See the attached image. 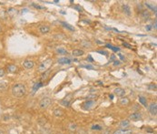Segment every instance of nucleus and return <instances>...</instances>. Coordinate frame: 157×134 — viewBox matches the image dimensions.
<instances>
[{
    "label": "nucleus",
    "instance_id": "1",
    "mask_svg": "<svg viewBox=\"0 0 157 134\" xmlns=\"http://www.w3.org/2000/svg\"><path fill=\"white\" fill-rule=\"evenodd\" d=\"M25 93H26V89H25V85L18 83L13 86L12 94L15 98H22L23 96H25Z\"/></svg>",
    "mask_w": 157,
    "mask_h": 134
},
{
    "label": "nucleus",
    "instance_id": "2",
    "mask_svg": "<svg viewBox=\"0 0 157 134\" xmlns=\"http://www.w3.org/2000/svg\"><path fill=\"white\" fill-rule=\"evenodd\" d=\"M52 65V59H46V60L43 61L42 63L39 65V68H38V70L40 72H45V71L48 70V68H50V66Z\"/></svg>",
    "mask_w": 157,
    "mask_h": 134
},
{
    "label": "nucleus",
    "instance_id": "3",
    "mask_svg": "<svg viewBox=\"0 0 157 134\" xmlns=\"http://www.w3.org/2000/svg\"><path fill=\"white\" fill-rule=\"evenodd\" d=\"M51 104V99L48 98V97H45L43 98L39 102V107L41 109H47L48 107L50 106Z\"/></svg>",
    "mask_w": 157,
    "mask_h": 134
},
{
    "label": "nucleus",
    "instance_id": "4",
    "mask_svg": "<svg viewBox=\"0 0 157 134\" xmlns=\"http://www.w3.org/2000/svg\"><path fill=\"white\" fill-rule=\"evenodd\" d=\"M72 99H73V94H68V95H66V97H65V99L60 101V103H61V105H63V106L68 107L70 105V102H71Z\"/></svg>",
    "mask_w": 157,
    "mask_h": 134
},
{
    "label": "nucleus",
    "instance_id": "5",
    "mask_svg": "<svg viewBox=\"0 0 157 134\" xmlns=\"http://www.w3.org/2000/svg\"><path fill=\"white\" fill-rule=\"evenodd\" d=\"M129 119L131 120H133V121H138V120H140V119H142V115L139 112H135V113L130 115Z\"/></svg>",
    "mask_w": 157,
    "mask_h": 134
},
{
    "label": "nucleus",
    "instance_id": "6",
    "mask_svg": "<svg viewBox=\"0 0 157 134\" xmlns=\"http://www.w3.org/2000/svg\"><path fill=\"white\" fill-rule=\"evenodd\" d=\"M23 66L24 68H27V69H30V68H33L34 66H35V63L33 60H30V59H25L24 62H23Z\"/></svg>",
    "mask_w": 157,
    "mask_h": 134
},
{
    "label": "nucleus",
    "instance_id": "7",
    "mask_svg": "<svg viewBox=\"0 0 157 134\" xmlns=\"http://www.w3.org/2000/svg\"><path fill=\"white\" fill-rule=\"evenodd\" d=\"M149 111L152 115H156L157 114V104L156 102H153V103L150 104L149 106Z\"/></svg>",
    "mask_w": 157,
    "mask_h": 134
},
{
    "label": "nucleus",
    "instance_id": "8",
    "mask_svg": "<svg viewBox=\"0 0 157 134\" xmlns=\"http://www.w3.org/2000/svg\"><path fill=\"white\" fill-rule=\"evenodd\" d=\"M84 109H90L94 108V106H95V102L94 100H87L84 103Z\"/></svg>",
    "mask_w": 157,
    "mask_h": 134
},
{
    "label": "nucleus",
    "instance_id": "9",
    "mask_svg": "<svg viewBox=\"0 0 157 134\" xmlns=\"http://www.w3.org/2000/svg\"><path fill=\"white\" fill-rule=\"evenodd\" d=\"M122 8H123V11L125 13V15L127 16H131L132 14V11H131V8H130L129 6L127 4H123L122 5Z\"/></svg>",
    "mask_w": 157,
    "mask_h": 134
},
{
    "label": "nucleus",
    "instance_id": "10",
    "mask_svg": "<svg viewBox=\"0 0 157 134\" xmlns=\"http://www.w3.org/2000/svg\"><path fill=\"white\" fill-rule=\"evenodd\" d=\"M151 17V14L148 10H142L141 12V18L144 19V20H148Z\"/></svg>",
    "mask_w": 157,
    "mask_h": 134
},
{
    "label": "nucleus",
    "instance_id": "11",
    "mask_svg": "<svg viewBox=\"0 0 157 134\" xmlns=\"http://www.w3.org/2000/svg\"><path fill=\"white\" fill-rule=\"evenodd\" d=\"M115 94L118 97H123L125 94V90L122 88H116L115 89Z\"/></svg>",
    "mask_w": 157,
    "mask_h": 134
},
{
    "label": "nucleus",
    "instance_id": "12",
    "mask_svg": "<svg viewBox=\"0 0 157 134\" xmlns=\"http://www.w3.org/2000/svg\"><path fill=\"white\" fill-rule=\"evenodd\" d=\"M39 31L42 34H46L50 31V28L48 27V26L42 25V26H40L39 27Z\"/></svg>",
    "mask_w": 157,
    "mask_h": 134
},
{
    "label": "nucleus",
    "instance_id": "13",
    "mask_svg": "<svg viewBox=\"0 0 157 134\" xmlns=\"http://www.w3.org/2000/svg\"><path fill=\"white\" fill-rule=\"evenodd\" d=\"M58 63L59 64H67V65H69V64L72 63V60L68 58H61L58 59Z\"/></svg>",
    "mask_w": 157,
    "mask_h": 134
},
{
    "label": "nucleus",
    "instance_id": "14",
    "mask_svg": "<svg viewBox=\"0 0 157 134\" xmlns=\"http://www.w3.org/2000/svg\"><path fill=\"white\" fill-rule=\"evenodd\" d=\"M129 126H130V121L128 119H125V120H122V121L120 122V127L122 128V129H125Z\"/></svg>",
    "mask_w": 157,
    "mask_h": 134
},
{
    "label": "nucleus",
    "instance_id": "15",
    "mask_svg": "<svg viewBox=\"0 0 157 134\" xmlns=\"http://www.w3.org/2000/svg\"><path fill=\"white\" fill-rule=\"evenodd\" d=\"M113 134H132L131 129H118L115 130Z\"/></svg>",
    "mask_w": 157,
    "mask_h": 134
},
{
    "label": "nucleus",
    "instance_id": "16",
    "mask_svg": "<svg viewBox=\"0 0 157 134\" xmlns=\"http://www.w3.org/2000/svg\"><path fill=\"white\" fill-rule=\"evenodd\" d=\"M5 13H6V15H8L9 17H14L15 15H16L17 14V10L16 9H15V8H9V9H7V11H5Z\"/></svg>",
    "mask_w": 157,
    "mask_h": 134
},
{
    "label": "nucleus",
    "instance_id": "17",
    "mask_svg": "<svg viewBox=\"0 0 157 134\" xmlns=\"http://www.w3.org/2000/svg\"><path fill=\"white\" fill-rule=\"evenodd\" d=\"M43 86V83L42 82H36V83L34 84V87H33V91H32V94H35L36 91H37V89H39L40 87Z\"/></svg>",
    "mask_w": 157,
    "mask_h": 134
},
{
    "label": "nucleus",
    "instance_id": "18",
    "mask_svg": "<svg viewBox=\"0 0 157 134\" xmlns=\"http://www.w3.org/2000/svg\"><path fill=\"white\" fill-rule=\"evenodd\" d=\"M84 51L81 50V49H75V50H73L72 54H73V56H75V57H80V56H83L84 55Z\"/></svg>",
    "mask_w": 157,
    "mask_h": 134
},
{
    "label": "nucleus",
    "instance_id": "19",
    "mask_svg": "<svg viewBox=\"0 0 157 134\" xmlns=\"http://www.w3.org/2000/svg\"><path fill=\"white\" fill-rule=\"evenodd\" d=\"M7 82L6 81H0V92L1 91H5L7 89Z\"/></svg>",
    "mask_w": 157,
    "mask_h": 134
},
{
    "label": "nucleus",
    "instance_id": "20",
    "mask_svg": "<svg viewBox=\"0 0 157 134\" xmlns=\"http://www.w3.org/2000/svg\"><path fill=\"white\" fill-rule=\"evenodd\" d=\"M54 115H55V117L59 118V117H62L63 115H64V111H63L61 109H56L54 110Z\"/></svg>",
    "mask_w": 157,
    "mask_h": 134
},
{
    "label": "nucleus",
    "instance_id": "21",
    "mask_svg": "<svg viewBox=\"0 0 157 134\" xmlns=\"http://www.w3.org/2000/svg\"><path fill=\"white\" fill-rule=\"evenodd\" d=\"M68 129H69L70 131H75L76 129H77V125L75 123H70L68 125Z\"/></svg>",
    "mask_w": 157,
    "mask_h": 134
},
{
    "label": "nucleus",
    "instance_id": "22",
    "mask_svg": "<svg viewBox=\"0 0 157 134\" xmlns=\"http://www.w3.org/2000/svg\"><path fill=\"white\" fill-rule=\"evenodd\" d=\"M16 69H17V68L15 65H9L7 67V71L10 72V73H15V71H16Z\"/></svg>",
    "mask_w": 157,
    "mask_h": 134
},
{
    "label": "nucleus",
    "instance_id": "23",
    "mask_svg": "<svg viewBox=\"0 0 157 134\" xmlns=\"http://www.w3.org/2000/svg\"><path fill=\"white\" fill-rule=\"evenodd\" d=\"M56 52H57L58 54H60V55H67V51L63 48H57V49H56Z\"/></svg>",
    "mask_w": 157,
    "mask_h": 134
},
{
    "label": "nucleus",
    "instance_id": "24",
    "mask_svg": "<svg viewBox=\"0 0 157 134\" xmlns=\"http://www.w3.org/2000/svg\"><path fill=\"white\" fill-rule=\"evenodd\" d=\"M139 101H140V103H142L144 106H147V100H146V99H145V97H142V96H140L139 97Z\"/></svg>",
    "mask_w": 157,
    "mask_h": 134
},
{
    "label": "nucleus",
    "instance_id": "25",
    "mask_svg": "<svg viewBox=\"0 0 157 134\" xmlns=\"http://www.w3.org/2000/svg\"><path fill=\"white\" fill-rule=\"evenodd\" d=\"M61 24H62V25L64 26L65 28H68L69 30H71V31H74V30H75V28H73V27H72V26H71V25H69V24H67V23H65V22H61Z\"/></svg>",
    "mask_w": 157,
    "mask_h": 134
},
{
    "label": "nucleus",
    "instance_id": "26",
    "mask_svg": "<svg viewBox=\"0 0 157 134\" xmlns=\"http://www.w3.org/2000/svg\"><path fill=\"white\" fill-rule=\"evenodd\" d=\"M91 129H94V130H102L103 129V127L101 125H98V124H95V125H93L91 127Z\"/></svg>",
    "mask_w": 157,
    "mask_h": 134
},
{
    "label": "nucleus",
    "instance_id": "27",
    "mask_svg": "<svg viewBox=\"0 0 157 134\" xmlns=\"http://www.w3.org/2000/svg\"><path fill=\"white\" fill-rule=\"evenodd\" d=\"M0 18H2V19L6 18V13L5 10H0Z\"/></svg>",
    "mask_w": 157,
    "mask_h": 134
},
{
    "label": "nucleus",
    "instance_id": "28",
    "mask_svg": "<svg viewBox=\"0 0 157 134\" xmlns=\"http://www.w3.org/2000/svg\"><path fill=\"white\" fill-rule=\"evenodd\" d=\"M120 103L122 104V105H124V104L126 105V104L129 103V99H128L127 98H123V99L120 100Z\"/></svg>",
    "mask_w": 157,
    "mask_h": 134
},
{
    "label": "nucleus",
    "instance_id": "29",
    "mask_svg": "<svg viewBox=\"0 0 157 134\" xmlns=\"http://www.w3.org/2000/svg\"><path fill=\"white\" fill-rule=\"evenodd\" d=\"M106 47H107V48H111V49H112V50H114V51H119L120 50L119 48H115V47H114V46H112V45H110V44H107V45H106Z\"/></svg>",
    "mask_w": 157,
    "mask_h": 134
},
{
    "label": "nucleus",
    "instance_id": "30",
    "mask_svg": "<svg viewBox=\"0 0 157 134\" xmlns=\"http://www.w3.org/2000/svg\"><path fill=\"white\" fill-rule=\"evenodd\" d=\"M145 6H146V7H148L149 8H151V9L155 11V13L156 14V8H155V7H153V6H151V5L149 4V3H147V2H145Z\"/></svg>",
    "mask_w": 157,
    "mask_h": 134
},
{
    "label": "nucleus",
    "instance_id": "31",
    "mask_svg": "<svg viewBox=\"0 0 157 134\" xmlns=\"http://www.w3.org/2000/svg\"><path fill=\"white\" fill-rule=\"evenodd\" d=\"M82 45L85 46V47H86V48H88V46H89V47H91V46H92V44L90 43V42H87L86 40H85V41H83V42H82Z\"/></svg>",
    "mask_w": 157,
    "mask_h": 134
},
{
    "label": "nucleus",
    "instance_id": "32",
    "mask_svg": "<svg viewBox=\"0 0 157 134\" xmlns=\"http://www.w3.org/2000/svg\"><path fill=\"white\" fill-rule=\"evenodd\" d=\"M82 68H88V69H94V67L92 65H81Z\"/></svg>",
    "mask_w": 157,
    "mask_h": 134
},
{
    "label": "nucleus",
    "instance_id": "33",
    "mask_svg": "<svg viewBox=\"0 0 157 134\" xmlns=\"http://www.w3.org/2000/svg\"><path fill=\"white\" fill-rule=\"evenodd\" d=\"M48 74H49V71H45V73L42 75V79H46V78H47Z\"/></svg>",
    "mask_w": 157,
    "mask_h": 134
},
{
    "label": "nucleus",
    "instance_id": "34",
    "mask_svg": "<svg viewBox=\"0 0 157 134\" xmlns=\"http://www.w3.org/2000/svg\"><path fill=\"white\" fill-rule=\"evenodd\" d=\"M32 6H33V7H35V8H38V9H45V8H44V7H41V6L35 5V4H34V3L32 4Z\"/></svg>",
    "mask_w": 157,
    "mask_h": 134
},
{
    "label": "nucleus",
    "instance_id": "35",
    "mask_svg": "<svg viewBox=\"0 0 157 134\" xmlns=\"http://www.w3.org/2000/svg\"><path fill=\"white\" fill-rule=\"evenodd\" d=\"M97 52H98V53H100V54H103V55H105V56H107V55H108L107 52H106V51H105V50H97Z\"/></svg>",
    "mask_w": 157,
    "mask_h": 134
},
{
    "label": "nucleus",
    "instance_id": "36",
    "mask_svg": "<svg viewBox=\"0 0 157 134\" xmlns=\"http://www.w3.org/2000/svg\"><path fill=\"white\" fill-rule=\"evenodd\" d=\"M148 88L151 89H156V85H155V84H152V85H149Z\"/></svg>",
    "mask_w": 157,
    "mask_h": 134
},
{
    "label": "nucleus",
    "instance_id": "37",
    "mask_svg": "<svg viewBox=\"0 0 157 134\" xmlns=\"http://www.w3.org/2000/svg\"><path fill=\"white\" fill-rule=\"evenodd\" d=\"M4 75H5V70L2 69V68H0V78H1V77H4Z\"/></svg>",
    "mask_w": 157,
    "mask_h": 134
},
{
    "label": "nucleus",
    "instance_id": "38",
    "mask_svg": "<svg viewBox=\"0 0 157 134\" xmlns=\"http://www.w3.org/2000/svg\"><path fill=\"white\" fill-rule=\"evenodd\" d=\"M123 45L125 46V47H127L128 48H132V46L130 45V44H128V43H125V42H124V43H123Z\"/></svg>",
    "mask_w": 157,
    "mask_h": 134
},
{
    "label": "nucleus",
    "instance_id": "39",
    "mask_svg": "<svg viewBox=\"0 0 157 134\" xmlns=\"http://www.w3.org/2000/svg\"><path fill=\"white\" fill-rule=\"evenodd\" d=\"M74 8H75V9H77L79 12H81V11H82V8H80V7H78V6H75V7H74Z\"/></svg>",
    "mask_w": 157,
    "mask_h": 134
},
{
    "label": "nucleus",
    "instance_id": "40",
    "mask_svg": "<svg viewBox=\"0 0 157 134\" xmlns=\"http://www.w3.org/2000/svg\"><path fill=\"white\" fill-rule=\"evenodd\" d=\"M96 97H97V95H90L87 97V99H95Z\"/></svg>",
    "mask_w": 157,
    "mask_h": 134
},
{
    "label": "nucleus",
    "instance_id": "41",
    "mask_svg": "<svg viewBox=\"0 0 157 134\" xmlns=\"http://www.w3.org/2000/svg\"><path fill=\"white\" fill-rule=\"evenodd\" d=\"M120 64H121V62H120L119 60H115V62H114V65H115V66H118Z\"/></svg>",
    "mask_w": 157,
    "mask_h": 134
},
{
    "label": "nucleus",
    "instance_id": "42",
    "mask_svg": "<svg viewBox=\"0 0 157 134\" xmlns=\"http://www.w3.org/2000/svg\"><path fill=\"white\" fill-rule=\"evenodd\" d=\"M103 134H111V130L110 129H105V131L103 132Z\"/></svg>",
    "mask_w": 157,
    "mask_h": 134
},
{
    "label": "nucleus",
    "instance_id": "43",
    "mask_svg": "<svg viewBox=\"0 0 157 134\" xmlns=\"http://www.w3.org/2000/svg\"><path fill=\"white\" fill-rule=\"evenodd\" d=\"M87 60H89V61H91V62H93V58H92L91 56H88Z\"/></svg>",
    "mask_w": 157,
    "mask_h": 134
},
{
    "label": "nucleus",
    "instance_id": "44",
    "mask_svg": "<svg viewBox=\"0 0 157 134\" xmlns=\"http://www.w3.org/2000/svg\"><path fill=\"white\" fill-rule=\"evenodd\" d=\"M118 56H119L120 58H121V59H123V60H124V59H125V58H124V56H123L122 54H118Z\"/></svg>",
    "mask_w": 157,
    "mask_h": 134
},
{
    "label": "nucleus",
    "instance_id": "45",
    "mask_svg": "<svg viewBox=\"0 0 157 134\" xmlns=\"http://www.w3.org/2000/svg\"><path fill=\"white\" fill-rule=\"evenodd\" d=\"M151 28H152V27H151V26H147V27H146V29H147V30H150Z\"/></svg>",
    "mask_w": 157,
    "mask_h": 134
},
{
    "label": "nucleus",
    "instance_id": "46",
    "mask_svg": "<svg viewBox=\"0 0 157 134\" xmlns=\"http://www.w3.org/2000/svg\"><path fill=\"white\" fill-rule=\"evenodd\" d=\"M154 27H155V28H156V20L155 21V26Z\"/></svg>",
    "mask_w": 157,
    "mask_h": 134
},
{
    "label": "nucleus",
    "instance_id": "47",
    "mask_svg": "<svg viewBox=\"0 0 157 134\" xmlns=\"http://www.w3.org/2000/svg\"><path fill=\"white\" fill-rule=\"evenodd\" d=\"M110 98H111V99H113V98H114V95H110Z\"/></svg>",
    "mask_w": 157,
    "mask_h": 134
},
{
    "label": "nucleus",
    "instance_id": "48",
    "mask_svg": "<svg viewBox=\"0 0 157 134\" xmlns=\"http://www.w3.org/2000/svg\"><path fill=\"white\" fill-rule=\"evenodd\" d=\"M0 31H1V25H0Z\"/></svg>",
    "mask_w": 157,
    "mask_h": 134
},
{
    "label": "nucleus",
    "instance_id": "49",
    "mask_svg": "<svg viewBox=\"0 0 157 134\" xmlns=\"http://www.w3.org/2000/svg\"><path fill=\"white\" fill-rule=\"evenodd\" d=\"M58 134H63V133H58Z\"/></svg>",
    "mask_w": 157,
    "mask_h": 134
}]
</instances>
